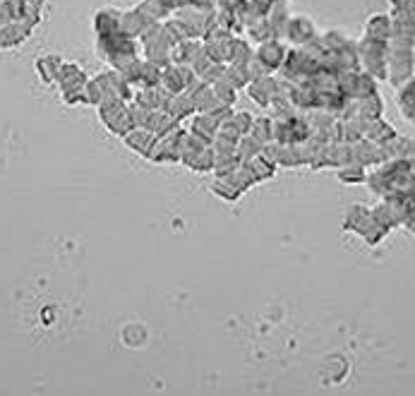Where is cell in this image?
Listing matches in <instances>:
<instances>
[{"label": "cell", "instance_id": "ba28073f", "mask_svg": "<svg viewBox=\"0 0 415 396\" xmlns=\"http://www.w3.org/2000/svg\"><path fill=\"white\" fill-rule=\"evenodd\" d=\"M61 58H56V56H46V58H41V61L37 63V70H39V75L44 77L46 82H53L58 77V70H61Z\"/></svg>", "mask_w": 415, "mask_h": 396}, {"label": "cell", "instance_id": "30bf717a", "mask_svg": "<svg viewBox=\"0 0 415 396\" xmlns=\"http://www.w3.org/2000/svg\"><path fill=\"white\" fill-rule=\"evenodd\" d=\"M339 178L343 182H363L365 180V166H360V163H346V166H341V173Z\"/></svg>", "mask_w": 415, "mask_h": 396}, {"label": "cell", "instance_id": "6da1fadb", "mask_svg": "<svg viewBox=\"0 0 415 396\" xmlns=\"http://www.w3.org/2000/svg\"><path fill=\"white\" fill-rule=\"evenodd\" d=\"M99 111H101V120L113 130L116 135H123V137H125L130 130L135 128L130 109H125L123 101H118V99H113V97L104 99V101L99 104Z\"/></svg>", "mask_w": 415, "mask_h": 396}, {"label": "cell", "instance_id": "52a82bcc", "mask_svg": "<svg viewBox=\"0 0 415 396\" xmlns=\"http://www.w3.org/2000/svg\"><path fill=\"white\" fill-rule=\"evenodd\" d=\"M97 32L101 34H113V32H123L120 29V13L116 10H101L97 15Z\"/></svg>", "mask_w": 415, "mask_h": 396}, {"label": "cell", "instance_id": "7a4b0ae2", "mask_svg": "<svg viewBox=\"0 0 415 396\" xmlns=\"http://www.w3.org/2000/svg\"><path fill=\"white\" fill-rule=\"evenodd\" d=\"M254 58H257V61L271 73V70L281 68L283 58H286V51H283V46L278 44L276 39H269V41H262V44H259L257 56H254Z\"/></svg>", "mask_w": 415, "mask_h": 396}, {"label": "cell", "instance_id": "5b68a950", "mask_svg": "<svg viewBox=\"0 0 415 396\" xmlns=\"http://www.w3.org/2000/svg\"><path fill=\"white\" fill-rule=\"evenodd\" d=\"M154 140H156V135L149 132L147 128H140V130H130V132L125 135V142H128V147L130 149H135V151H140V154H149L151 149V144H154Z\"/></svg>", "mask_w": 415, "mask_h": 396}, {"label": "cell", "instance_id": "7c38bea8", "mask_svg": "<svg viewBox=\"0 0 415 396\" xmlns=\"http://www.w3.org/2000/svg\"><path fill=\"white\" fill-rule=\"evenodd\" d=\"M367 216H370V209H367V206L353 204L351 209H348V214H346V228L355 230V228H358V223L363 221V218H367Z\"/></svg>", "mask_w": 415, "mask_h": 396}, {"label": "cell", "instance_id": "277c9868", "mask_svg": "<svg viewBox=\"0 0 415 396\" xmlns=\"http://www.w3.org/2000/svg\"><path fill=\"white\" fill-rule=\"evenodd\" d=\"M250 97H254V101H257V104L269 106L271 99L276 97V80H271L269 75H266V77H259V80H252V85H250Z\"/></svg>", "mask_w": 415, "mask_h": 396}, {"label": "cell", "instance_id": "9c48e42d", "mask_svg": "<svg viewBox=\"0 0 415 396\" xmlns=\"http://www.w3.org/2000/svg\"><path fill=\"white\" fill-rule=\"evenodd\" d=\"M399 106H401L403 116H406L408 120H413V80H408L406 85L401 87V94H399Z\"/></svg>", "mask_w": 415, "mask_h": 396}, {"label": "cell", "instance_id": "8fae6325", "mask_svg": "<svg viewBox=\"0 0 415 396\" xmlns=\"http://www.w3.org/2000/svg\"><path fill=\"white\" fill-rule=\"evenodd\" d=\"M214 192L218 194V197H223V199H238L242 190L240 187H235L233 182L226 180V178H216L214 182Z\"/></svg>", "mask_w": 415, "mask_h": 396}, {"label": "cell", "instance_id": "3957f363", "mask_svg": "<svg viewBox=\"0 0 415 396\" xmlns=\"http://www.w3.org/2000/svg\"><path fill=\"white\" fill-rule=\"evenodd\" d=\"M286 34L293 44H307V41L315 39V27H312V22L307 17H293V20L288 17Z\"/></svg>", "mask_w": 415, "mask_h": 396}, {"label": "cell", "instance_id": "4fadbf2b", "mask_svg": "<svg viewBox=\"0 0 415 396\" xmlns=\"http://www.w3.org/2000/svg\"><path fill=\"white\" fill-rule=\"evenodd\" d=\"M391 5H394V10H408V13H413V0H391Z\"/></svg>", "mask_w": 415, "mask_h": 396}, {"label": "cell", "instance_id": "8992f818", "mask_svg": "<svg viewBox=\"0 0 415 396\" xmlns=\"http://www.w3.org/2000/svg\"><path fill=\"white\" fill-rule=\"evenodd\" d=\"M391 37V17L389 15H375L367 22V39L384 41L387 44Z\"/></svg>", "mask_w": 415, "mask_h": 396}]
</instances>
